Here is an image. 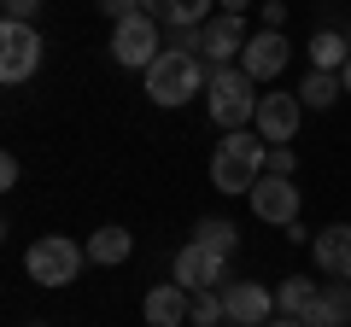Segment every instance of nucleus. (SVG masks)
<instances>
[{"instance_id": "31", "label": "nucleus", "mask_w": 351, "mask_h": 327, "mask_svg": "<svg viewBox=\"0 0 351 327\" xmlns=\"http://www.w3.org/2000/svg\"><path fill=\"white\" fill-rule=\"evenodd\" d=\"M24 327H53V322H24Z\"/></svg>"}, {"instance_id": "22", "label": "nucleus", "mask_w": 351, "mask_h": 327, "mask_svg": "<svg viewBox=\"0 0 351 327\" xmlns=\"http://www.w3.org/2000/svg\"><path fill=\"white\" fill-rule=\"evenodd\" d=\"M223 315V292H193V327H217Z\"/></svg>"}, {"instance_id": "3", "label": "nucleus", "mask_w": 351, "mask_h": 327, "mask_svg": "<svg viewBox=\"0 0 351 327\" xmlns=\"http://www.w3.org/2000/svg\"><path fill=\"white\" fill-rule=\"evenodd\" d=\"M258 82H252L246 70H234V64H223V70H211V82H205V105H211V123L217 129H246L252 117H258Z\"/></svg>"}, {"instance_id": "26", "label": "nucleus", "mask_w": 351, "mask_h": 327, "mask_svg": "<svg viewBox=\"0 0 351 327\" xmlns=\"http://www.w3.org/2000/svg\"><path fill=\"white\" fill-rule=\"evenodd\" d=\"M287 24V6H281V0H263V29H281Z\"/></svg>"}, {"instance_id": "14", "label": "nucleus", "mask_w": 351, "mask_h": 327, "mask_svg": "<svg viewBox=\"0 0 351 327\" xmlns=\"http://www.w3.org/2000/svg\"><path fill=\"white\" fill-rule=\"evenodd\" d=\"M299 322H304V327H346V322H351V280H334V275H328Z\"/></svg>"}, {"instance_id": "13", "label": "nucleus", "mask_w": 351, "mask_h": 327, "mask_svg": "<svg viewBox=\"0 0 351 327\" xmlns=\"http://www.w3.org/2000/svg\"><path fill=\"white\" fill-rule=\"evenodd\" d=\"M311 257H316V269H322V275L351 280V222H328L322 234L311 239Z\"/></svg>"}, {"instance_id": "21", "label": "nucleus", "mask_w": 351, "mask_h": 327, "mask_svg": "<svg viewBox=\"0 0 351 327\" xmlns=\"http://www.w3.org/2000/svg\"><path fill=\"white\" fill-rule=\"evenodd\" d=\"M311 298H316V280H311V275H287V280L276 287V310H281V315H293V322L311 310Z\"/></svg>"}, {"instance_id": "6", "label": "nucleus", "mask_w": 351, "mask_h": 327, "mask_svg": "<svg viewBox=\"0 0 351 327\" xmlns=\"http://www.w3.org/2000/svg\"><path fill=\"white\" fill-rule=\"evenodd\" d=\"M41 70V36L36 24H0V82L18 88Z\"/></svg>"}, {"instance_id": "11", "label": "nucleus", "mask_w": 351, "mask_h": 327, "mask_svg": "<svg viewBox=\"0 0 351 327\" xmlns=\"http://www.w3.org/2000/svg\"><path fill=\"white\" fill-rule=\"evenodd\" d=\"M223 263L228 257H217V252H205V246H182L176 252V287H188V292H223Z\"/></svg>"}, {"instance_id": "29", "label": "nucleus", "mask_w": 351, "mask_h": 327, "mask_svg": "<svg viewBox=\"0 0 351 327\" xmlns=\"http://www.w3.org/2000/svg\"><path fill=\"white\" fill-rule=\"evenodd\" d=\"M269 327H304V322H293V315H276V322H269Z\"/></svg>"}, {"instance_id": "17", "label": "nucleus", "mask_w": 351, "mask_h": 327, "mask_svg": "<svg viewBox=\"0 0 351 327\" xmlns=\"http://www.w3.org/2000/svg\"><path fill=\"white\" fill-rule=\"evenodd\" d=\"M129 252H135V234H129V228H117V222H106V228H94V234H88V263H100V269L129 263Z\"/></svg>"}, {"instance_id": "1", "label": "nucleus", "mask_w": 351, "mask_h": 327, "mask_svg": "<svg viewBox=\"0 0 351 327\" xmlns=\"http://www.w3.org/2000/svg\"><path fill=\"white\" fill-rule=\"evenodd\" d=\"M263 164H269L263 135L234 129V135H223V146H217V158H211V187L217 193H252L263 181Z\"/></svg>"}, {"instance_id": "25", "label": "nucleus", "mask_w": 351, "mask_h": 327, "mask_svg": "<svg viewBox=\"0 0 351 327\" xmlns=\"http://www.w3.org/2000/svg\"><path fill=\"white\" fill-rule=\"evenodd\" d=\"M293 164H299V158H293V146H269V164H263V170H269V176H287V181H293Z\"/></svg>"}, {"instance_id": "10", "label": "nucleus", "mask_w": 351, "mask_h": 327, "mask_svg": "<svg viewBox=\"0 0 351 327\" xmlns=\"http://www.w3.org/2000/svg\"><path fill=\"white\" fill-rule=\"evenodd\" d=\"M246 199H252V216H258V222H276V228L299 222V187H293L287 176H263Z\"/></svg>"}, {"instance_id": "28", "label": "nucleus", "mask_w": 351, "mask_h": 327, "mask_svg": "<svg viewBox=\"0 0 351 327\" xmlns=\"http://www.w3.org/2000/svg\"><path fill=\"white\" fill-rule=\"evenodd\" d=\"M246 6L252 0H223V12H234V18H246Z\"/></svg>"}, {"instance_id": "19", "label": "nucleus", "mask_w": 351, "mask_h": 327, "mask_svg": "<svg viewBox=\"0 0 351 327\" xmlns=\"http://www.w3.org/2000/svg\"><path fill=\"white\" fill-rule=\"evenodd\" d=\"M339 94H346V82H339V70H311V76L299 82V100L311 105V112H328V105H334Z\"/></svg>"}, {"instance_id": "4", "label": "nucleus", "mask_w": 351, "mask_h": 327, "mask_svg": "<svg viewBox=\"0 0 351 327\" xmlns=\"http://www.w3.org/2000/svg\"><path fill=\"white\" fill-rule=\"evenodd\" d=\"M82 257H88V246H76L71 234H41L24 252V269H29L36 287H71L82 275Z\"/></svg>"}, {"instance_id": "8", "label": "nucleus", "mask_w": 351, "mask_h": 327, "mask_svg": "<svg viewBox=\"0 0 351 327\" xmlns=\"http://www.w3.org/2000/svg\"><path fill=\"white\" fill-rule=\"evenodd\" d=\"M276 298H269V287H258V280H228L223 287V315L234 327H269L276 322Z\"/></svg>"}, {"instance_id": "7", "label": "nucleus", "mask_w": 351, "mask_h": 327, "mask_svg": "<svg viewBox=\"0 0 351 327\" xmlns=\"http://www.w3.org/2000/svg\"><path fill=\"white\" fill-rule=\"evenodd\" d=\"M299 117H304V100L299 94H263L258 100V117H252V123H258V135L269 140V146H287L293 135H299Z\"/></svg>"}, {"instance_id": "20", "label": "nucleus", "mask_w": 351, "mask_h": 327, "mask_svg": "<svg viewBox=\"0 0 351 327\" xmlns=\"http://www.w3.org/2000/svg\"><path fill=\"white\" fill-rule=\"evenodd\" d=\"M234 234L240 228L228 222V216H199V222H193V246H205V252H217V257L234 252Z\"/></svg>"}, {"instance_id": "2", "label": "nucleus", "mask_w": 351, "mask_h": 327, "mask_svg": "<svg viewBox=\"0 0 351 327\" xmlns=\"http://www.w3.org/2000/svg\"><path fill=\"white\" fill-rule=\"evenodd\" d=\"M205 82H211V70H205L199 53H176V47H164L158 64L147 70V100L164 105V112H176V105H188L193 94H205Z\"/></svg>"}, {"instance_id": "15", "label": "nucleus", "mask_w": 351, "mask_h": 327, "mask_svg": "<svg viewBox=\"0 0 351 327\" xmlns=\"http://www.w3.org/2000/svg\"><path fill=\"white\" fill-rule=\"evenodd\" d=\"M234 53H246V24H240L234 12H223V18H211V24H205V47H199V59H211V70H223Z\"/></svg>"}, {"instance_id": "5", "label": "nucleus", "mask_w": 351, "mask_h": 327, "mask_svg": "<svg viewBox=\"0 0 351 327\" xmlns=\"http://www.w3.org/2000/svg\"><path fill=\"white\" fill-rule=\"evenodd\" d=\"M158 53H164V24L152 12H135V18H123V24H112V59L123 64V70L147 76L152 64H158Z\"/></svg>"}, {"instance_id": "18", "label": "nucleus", "mask_w": 351, "mask_h": 327, "mask_svg": "<svg viewBox=\"0 0 351 327\" xmlns=\"http://www.w3.org/2000/svg\"><path fill=\"white\" fill-rule=\"evenodd\" d=\"M346 59H351V29L311 36V70H346Z\"/></svg>"}, {"instance_id": "9", "label": "nucleus", "mask_w": 351, "mask_h": 327, "mask_svg": "<svg viewBox=\"0 0 351 327\" xmlns=\"http://www.w3.org/2000/svg\"><path fill=\"white\" fill-rule=\"evenodd\" d=\"M287 36L281 29H258V36H246V53H240V70L252 76V82H276L281 70H287Z\"/></svg>"}, {"instance_id": "12", "label": "nucleus", "mask_w": 351, "mask_h": 327, "mask_svg": "<svg viewBox=\"0 0 351 327\" xmlns=\"http://www.w3.org/2000/svg\"><path fill=\"white\" fill-rule=\"evenodd\" d=\"M141 310H147V327H188L193 322V292L176 287V280H158Z\"/></svg>"}, {"instance_id": "23", "label": "nucleus", "mask_w": 351, "mask_h": 327, "mask_svg": "<svg viewBox=\"0 0 351 327\" xmlns=\"http://www.w3.org/2000/svg\"><path fill=\"white\" fill-rule=\"evenodd\" d=\"M6 6V24H36V12H41V0H0Z\"/></svg>"}, {"instance_id": "24", "label": "nucleus", "mask_w": 351, "mask_h": 327, "mask_svg": "<svg viewBox=\"0 0 351 327\" xmlns=\"http://www.w3.org/2000/svg\"><path fill=\"white\" fill-rule=\"evenodd\" d=\"M100 12L112 18V24H123V18H135V12H147V0H100Z\"/></svg>"}, {"instance_id": "30", "label": "nucleus", "mask_w": 351, "mask_h": 327, "mask_svg": "<svg viewBox=\"0 0 351 327\" xmlns=\"http://www.w3.org/2000/svg\"><path fill=\"white\" fill-rule=\"evenodd\" d=\"M339 82H346V94H351V59H346V70H339Z\"/></svg>"}, {"instance_id": "16", "label": "nucleus", "mask_w": 351, "mask_h": 327, "mask_svg": "<svg viewBox=\"0 0 351 327\" xmlns=\"http://www.w3.org/2000/svg\"><path fill=\"white\" fill-rule=\"evenodd\" d=\"M211 6H217V0H147V12L158 18L164 29H199V24H211Z\"/></svg>"}, {"instance_id": "27", "label": "nucleus", "mask_w": 351, "mask_h": 327, "mask_svg": "<svg viewBox=\"0 0 351 327\" xmlns=\"http://www.w3.org/2000/svg\"><path fill=\"white\" fill-rule=\"evenodd\" d=\"M0 187H18V158H0Z\"/></svg>"}]
</instances>
